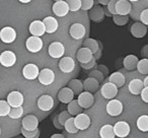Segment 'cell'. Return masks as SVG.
Masks as SVG:
<instances>
[{
  "label": "cell",
  "instance_id": "obj_31",
  "mask_svg": "<svg viewBox=\"0 0 148 138\" xmlns=\"http://www.w3.org/2000/svg\"><path fill=\"white\" fill-rule=\"evenodd\" d=\"M83 108L79 105L78 103V100H73L71 101L69 104H68V107H67V111L71 114L72 116H77L78 114H80L82 112Z\"/></svg>",
  "mask_w": 148,
  "mask_h": 138
},
{
  "label": "cell",
  "instance_id": "obj_11",
  "mask_svg": "<svg viewBox=\"0 0 148 138\" xmlns=\"http://www.w3.org/2000/svg\"><path fill=\"white\" fill-rule=\"evenodd\" d=\"M0 39L3 43L10 44L15 41L16 39V32L13 27H5L0 32Z\"/></svg>",
  "mask_w": 148,
  "mask_h": 138
},
{
  "label": "cell",
  "instance_id": "obj_26",
  "mask_svg": "<svg viewBox=\"0 0 148 138\" xmlns=\"http://www.w3.org/2000/svg\"><path fill=\"white\" fill-rule=\"evenodd\" d=\"M44 23H45L46 27V32L48 34H53L55 33L56 31L59 27V23H58L57 19L53 16H47L43 19Z\"/></svg>",
  "mask_w": 148,
  "mask_h": 138
},
{
  "label": "cell",
  "instance_id": "obj_1",
  "mask_svg": "<svg viewBox=\"0 0 148 138\" xmlns=\"http://www.w3.org/2000/svg\"><path fill=\"white\" fill-rule=\"evenodd\" d=\"M43 40L41 39V37H38V36H33L32 37L27 38V42H25V47L32 53H38L43 49Z\"/></svg>",
  "mask_w": 148,
  "mask_h": 138
},
{
  "label": "cell",
  "instance_id": "obj_17",
  "mask_svg": "<svg viewBox=\"0 0 148 138\" xmlns=\"http://www.w3.org/2000/svg\"><path fill=\"white\" fill-rule=\"evenodd\" d=\"M106 16L105 9L101 5H95L89 10V17L95 23H101Z\"/></svg>",
  "mask_w": 148,
  "mask_h": 138
},
{
  "label": "cell",
  "instance_id": "obj_3",
  "mask_svg": "<svg viewBox=\"0 0 148 138\" xmlns=\"http://www.w3.org/2000/svg\"><path fill=\"white\" fill-rule=\"evenodd\" d=\"M48 53L52 58H62L65 54V47L60 42H53L49 45L48 48Z\"/></svg>",
  "mask_w": 148,
  "mask_h": 138
},
{
  "label": "cell",
  "instance_id": "obj_54",
  "mask_svg": "<svg viewBox=\"0 0 148 138\" xmlns=\"http://www.w3.org/2000/svg\"><path fill=\"white\" fill-rule=\"evenodd\" d=\"M19 2H21V3H29L32 1V0H18Z\"/></svg>",
  "mask_w": 148,
  "mask_h": 138
},
{
  "label": "cell",
  "instance_id": "obj_33",
  "mask_svg": "<svg viewBox=\"0 0 148 138\" xmlns=\"http://www.w3.org/2000/svg\"><path fill=\"white\" fill-rule=\"evenodd\" d=\"M64 128L65 130L70 134H76L77 132L79 131V129L77 128L76 124H75V120H74L73 117L69 118V119L66 121L65 125H64Z\"/></svg>",
  "mask_w": 148,
  "mask_h": 138
},
{
  "label": "cell",
  "instance_id": "obj_45",
  "mask_svg": "<svg viewBox=\"0 0 148 138\" xmlns=\"http://www.w3.org/2000/svg\"><path fill=\"white\" fill-rule=\"evenodd\" d=\"M119 0H111V2L107 5L108 9L111 11L112 14H117V3Z\"/></svg>",
  "mask_w": 148,
  "mask_h": 138
},
{
  "label": "cell",
  "instance_id": "obj_8",
  "mask_svg": "<svg viewBox=\"0 0 148 138\" xmlns=\"http://www.w3.org/2000/svg\"><path fill=\"white\" fill-rule=\"evenodd\" d=\"M52 10H53V13L55 15H57L59 17H63L68 14L70 8L66 1L60 0V1H55V3L53 4V7H52Z\"/></svg>",
  "mask_w": 148,
  "mask_h": 138
},
{
  "label": "cell",
  "instance_id": "obj_18",
  "mask_svg": "<svg viewBox=\"0 0 148 138\" xmlns=\"http://www.w3.org/2000/svg\"><path fill=\"white\" fill-rule=\"evenodd\" d=\"M95 54L90 49L86 47H82L77 51L76 53V58L78 60L79 63H87L90 60H92V58L95 57Z\"/></svg>",
  "mask_w": 148,
  "mask_h": 138
},
{
  "label": "cell",
  "instance_id": "obj_51",
  "mask_svg": "<svg viewBox=\"0 0 148 138\" xmlns=\"http://www.w3.org/2000/svg\"><path fill=\"white\" fill-rule=\"evenodd\" d=\"M103 9H105V13H106V15H107V16H109V17H113V14H112L111 11H110L109 9H108V7H107V8H106V6H105V7H103Z\"/></svg>",
  "mask_w": 148,
  "mask_h": 138
},
{
  "label": "cell",
  "instance_id": "obj_48",
  "mask_svg": "<svg viewBox=\"0 0 148 138\" xmlns=\"http://www.w3.org/2000/svg\"><path fill=\"white\" fill-rule=\"evenodd\" d=\"M53 124H54V127L57 128V129H63L64 128V125H62L61 122L59 121V117H58V115L55 116V118H54Z\"/></svg>",
  "mask_w": 148,
  "mask_h": 138
},
{
  "label": "cell",
  "instance_id": "obj_50",
  "mask_svg": "<svg viewBox=\"0 0 148 138\" xmlns=\"http://www.w3.org/2000/svg\"><path fill=\"white\" fill-rule=\"evenodd\" d=\"M97 2L99 3L101 5H103V6H107L110 2H111V0H97Z\"/></svg>",
  "mask_w": 148,
  "mask_h": 138
},
{
  "label": "cell",
  "instance_id": "obj_41",
  "mask_svg": "<svg viewBox=\"0 0 148 138\" xmlns=\"http://www.w3.org/2000/svg\"><path fill=\"white\" fill-rule=\"evenodd\" d=\"M89 76L95 78L97 80H99V82H103V78H105V74H103L101 71H99V69H97V68H95V70H92V71L89 72Z\"/></svg>",
  "mask_w": 148,
  "mask_h": 138
},
{
  "label": "cell",
  "instance_id": "obj_39",
  "mask_svg": "<svg viewBox=\"0 0 148 138\" xmlns=\"http://www.w3.org/2000/svg\"><path fill=\"white\" fill-rule=\"evenodd\" d=\"M66 2L69 5V8L71 11L75 12V11H78L81 8L82 4H81V0H66Z\"/></svg>",
  "mask_w": 148,
  "mask_h": 138
},
{
  "label": "cell",
  "instance_id": "obj_4",
  "mask_svg": "<svg viewBox=\"0 0 148 138\" xmlns=\"http://www.w3.org/2000/svg\"><path fill=\"white\" fill-rule=\"evenodd\" d=\"M38 79H39L41 84L50 85L55 80V73H54L53 70L50 69V68H44V69H42V70L40 71Z\"/></svg>",
  "mask_w": 148,
  "mask_h": 138
},
{
  "label": "cell",
  "instance_id": "obj_35",
  "mask_svg": "<svg viewBox=\"0 0 148 138\" xmlns=\"http://www.w3.org/2000/svg\"><path fill=\"white\" fill-rule=\"evenodd\" d=\"M11 109H12V107L9 105L7 100L6 101H3V100L0 101V116H1V117L8 116L11 111Z\"/></svg>",
  "mask_w": 148,
  "mask_h": 138
},
{
  "label": "cell",
  "instance_id": "obj_43",
  "mask_svg": "<svg viewBox=\"0 0 148 138\" xmlns=\"http://www.w3.org/2000/svg\"><path fill=\"white\" fill-rule=\"evenodd\" d=\"M93 3H95L93 0H81V4H82L81 9H83V10H90L93 7Z\"/></svg>",
  "mask_w": 148,
  "mask_h": 138
},
{
  "label": "cell",
  "instance_id": "obj_52",
  "mask_svg": "<svg viewBox=\"0 0 148 138\" xmlns=\"http://www.w3.org/2000/svg\"><path fill=\"white\" fill-rule=\"evenodd\" d=\"M51 138H64V135H62V134H53V135L51 136Z\"/></svg>",
  "mask_w": 148,
  "mask_h": 138
},
{
  "label": "cell",
  "instance_id": "obj_7",
  "mask_svg": "<svg viewBox=\"0 0 148 138\" xmlns=\"http://www.w3.org/2000/svg\"><path fill=\"white\" fill-rule=\"evenodd\" d=\"M37 105H38V108H39L41 111L49 112V111H51L54 107V100L51 95H43L38 99Z\"/></svg>",
  "mask_w": 148,
  "mask_h": 138
},
{
  "label": "cell",
  "instance_id": "obj_37",
  "mask_svg": "<svg viewBox=\"0 0 148 138\" xmlns=\"http://www.w3.org/2000/svg\"><path fill=\"white\" fill-rule=\"evenodd\" d=\"M113 21H114V23L117 25H127L128 21H129V14L128 15H122V14H114L113 15Z\"/></svg>",
  "mask_w": 148,
  "mask_h": 138
},
{
  "label": "cell",
  "instance_id": "obj_27",
  "mask_svg": "<svg viewBox=\"0 0 148 138\" xmlns=\"http://www.w3.org/2000/svg\"><path fill=\"white\" fill-rule=\"evenodd\" d=\"M99 81L97 80L95 78L93 77H90L89 76L88 78H86L83 82V85H84V91H89V93H97V89L99 87Z\"/></svg>",
  "mask_w": 148,
  "mask_h": 138
},
{
  "label": "cell",
  "instance_id": "obj_19",
  "mask_svg": "<svg viewBox=\"0 0 148 138\" xmlns=\"http://www.w3.org/2000/svg\"><path fill=\"white\" fill-rule=\"evenodd\" d=\"M60 70L64 73H70L75 68V62L71 57H62L59 62Z\"/></svg>",
  "mask_w": 148,
  "mask_h": 138
},
{
  "label": "cell",
  "instance_id": "obj_21",
  "mask_svg": "<svg viewBox=\"0 0 148 138\" xmlns=\"http://www.w3.org/2000/svg\"><path fill=\"white\" fill-rule=\"evenodd\" d=\"M75 120V124H76L77 128L79 130H86L87 128L90 126V118L86 115V114L80 113L74 118Z\"/></svg>",
  "mask_w": 148,
  "mask_h": 138
},
{
  "label": "cell",
  "instance_id": "obj_12",
  "mask_svg": "<svg viewBox=\"0 0 148 138\" xmlns=\"http://www.w3.org/2000/svg\"><path fill=\"white\" fill-rule=\"evenodd\" d=\"M0 63L4 67H11L16 63V55L12 51H4L0 55Z\"/></svg>",
  "mask_w": 148,
  "mask_h": 138
},
{
  "label": "cell",
  "instance_id": "obj_49",
  "mask_svg": "<svg viewBox=\"0 0 148 138\" xmlns=\"http://www.w3.org/2000/svg\"><path fill=\"white\" fill-rule=\"evenodd\" d=\"M95 68H97V69H99V71H101V72L105 74V76L109 74V68H108L107 66L101 65H101H97V66H95Z\"/></svg>",
  "mask_w": 148,
  "mask_h": 138
},
{
  "label": "cell",
  "instance_id": "obj_6",
  "mask_svg": "<svg viewBox=\"0 0 148 138\" xmlns=\"http://www.w3.org/2000/svg\"><path fill=\"white\" fill-rule=\"evenodd\" d=\"M40 74V69L36 64L29 63L23 67V75L25 79L27 80H34V79L38 78Z\"/></svg>",
  "mask_w": 148,
  "mask_h": 138
},
{
  "label": "cell",
  "instance_id": "obj_20",
  "mask_svg": "<svg viewBox=\"0 0 148 138\" xmlns=\"http://www.w3.org/2000/svg\"><path fill=\"white\" fill-rule=\"evenodd\" d=\"M74 95H75L74 91L69 87H66L60 89V91L58 93V99L61 103L69 104L70 102L74 100Z\"/></svg>",
  "mask_w": 148,
  "mask_h": 138
},
{
  "label": "cell",
  "instance_id": "obj_42",
  "mask_svg": "<svg viewBox=\"0 0 148 138\" xmlns=\"http://www.w3.org/2000/svg\"><path fill=\"white\" fill-rule=\"evenodd\" d=\"M71 114L69 113V112H66V111H64V112H61V113L58 115V117H59V121L61 122V124L62 125H65V123H66V121H67L69 118H71Z\"/></svg>",
  "mask_w": 148,
  "mask_h": 138
},
{
  "label": "cell",
  "instance_id": "obj_38",
  "mask_svg": "<svg viewBox=\"0 0 148 138\" xmlns=\"http://www.w3.org/2000/svg\"><path fill=\"white\" fill-rule=\"evenodd\" d=\"M21 134L25 138H38L40 136V130L38 128L35 130H27L25 128H21Z\"/></svg>",
  "mask_w": 148,
  "mask_h": 138
},
{
  "label": "cell",
  "instance_id": "obj_2",
  "mask_svg": "<svg viewBox=\"0 0 148 138\" xmlns=\"http://www.w3.org/2000/svg\"><path fill=\"white\" fill-rule=\"evenodd\" d=\"M123 104L120 101L115 99H112L109 103L107 104V107H106V110H107V113L109 114L110 116H113V117H117V116L121 115L122 112H123Z\"/></svg>",
  "mask_w": 148,
  "mask_h": 138
},
{
  "label": "cell",
  "instance_id": "obj_34",
  "mask_svg": "<svg viewBox=\"0 0 148 138\" xmlns=\"http://www.w3.org/2000/svg\"><path fill=\"white\" fill-rule=\"evenodd\" d=\"M137 128L142 132H148V116H140L137 120Z\"/></svg>",
  "mask_w": 148,
  "mask_h": 138
},
{
  "label": "cell",
  "instance_id": "obj_9",
  "mask_svg": "<svg viewBox=\"0 0 148 138\" xmlns=\"http://www.w3.org/2000/svg\"><path fill=\"white\" fill-rule=\"evenodd\" d=\"M132 36L134 38H137V39H142L146 36L147 34V27L146 25L143 23L142 21H136L132 25L131 29H130Z\"/></svg>",
  "mask_w": 148,
  "mask_h": 138
},
{
  "label": "cell",
  "instance_id": "obj_10",
  "mask_svg": "<svg viewBox=\"0 0 148 138\" xmlns=\"http://www.w3.org/2000/svg\"><path fill=\"white\" fill-rule=\"evenodd\" d=\"M78 103L83 109H89L90 107H92V105L95 104V97H93L92 93L89 91H82L80 95H78Z\"/></svg>",
  "mask_w": 148,
  "mask_h": 138
},
{
  "label": "cell",
  "instance_id": "obj_53",
  "mask_svg": "<svg viewBox=\"0 0 148 138\" xmlns=\"http://www.w3.org/2000/svg\"><path fill=\"white\" fill-rule=\"evenodd\" d=\"M144 85H145V87H148V76H146V78L144 79Z\"/></svg>",
  "mask_w": 148,
  "mask_h": 138
},
{
  "label": "cell",
  "instance_id": "obj_28",
  "mask_svg": "<svg viewBox=\"0 0 148 138\" xmlns=\"http://www.w3.org/2000/svg\"><path fill=\"white\" fill-rule=\"evenodd\" d=\"M109 81L113 82L114 84H116L118 87H123L124 84H125L126 78L124 76L123 73L121 72H114L110 75L109 77Z\"/></svg>",
  "mask_w": 148,
  "mask_h": 138
},
{
  "label": "cell",
  "instance_id": "obj_23",
  "mask_svg": "<svg viewBox=\"0 0 148 138\" xmlns=\"http://www.w3.org/2000/svg\"><path fill=\"white\" fill-rule=\"evenodd\" d=\"M144 87H145L144 81L140 80V79H138V78H135V79H133V80H131L129 83V85H128L129 91L134 95H141Z\"/></svg>",
  "mask_w": 148,
  "mask_h": 138
},
{
  "label": "cell",
  "instance_id": "obj_22",
  "mask_svg": "<svg viewBox=\"0 0 148 138\" xmlns=\"http://www.w3.org/2000/svg\"><path fill=\"white\" fill-rule=\"evenodd\" d=\"M23 128L27 130H35L39 126V120L34 115H27L23 119Z\"/></svg>",
  "mask_w": 148,
  "mask_h": 138
},
{
  "label": "cell",
  "instance_id": "obj_16",
  "mask_svg": "<svg viewBox=\"0 0 148 138\" xmlns=\"http://www.w3.org/2000/svg\"><path fill=\"white\" fill-rule=\"evenodd\" d=\"M7 102H8L9 105L12 108L21 107V106H23V102H25V99H23V93L17 91H14L8 93V95H7Z\"/></svg>",
  "mask_w": 148,
  "mask_h": 138
},
{
  "label": "cell",
  "instance_id": "obj_47",
  "mask_svg": "<svg viewBox=\"0 0 148 138\" xmlns=\"http://www.w3.org/2000/svg\"><path fill=\"white\" fill-rule=\"evenodd\" d=\"M141 99H142V101L144 102V103H146V104H148V87H145L143 89V91H142V93H141Z\"/></svg>",
  "mask_w": 148,
  "mask_h": 138
},
{
  "label": "cell",
  "instance_id": "obj_44",
  "mask_svg": "<svg viewBox=\"0 0 148 138\" xmlns=\"http://www.w3.org/2000/svg\"><path fill=\"white\" fill-rule=\"evenodd\" d=\"M95 61H97V58L93 57L92 60H90L87 63H80V66L83 69H85V70H90L93 67H95Z\"/></svg>",
  "mask_w": 148,
  "mask_h": 138
},
{
  "label": "cell",
  "instance_id": "obj_36",
  "mask_svg": "<svg viewBox=\"0 0 148 138\" xmlns=\"http://www.w3.org/2000/svg\"><path fill=\"white\" fill-rule=\"evenodd\" d=\"M137 70L140 74L148 75V58H143L139 60V63L137 66Z\"/></svg>",
  "mask_w": 148,
  "mask_h": 138
},
{
  "label": "cell",
  "instance_id": "obj_13",
  "mask_svg": "<svg viewBox=\"0 0 148 138\" xmlns=\"http://www.w3.org/2000/svg\"><path fill=\"white\" fill-rule=\"evenodd\" d=\"M114 129H115V133L118 137L120 138H124L127 137L130 134L131 131V128L130 125L125 121H119L114 125Z\"/></svg>",
  "mask_w": 148,
  "mask_h": 138
},
{
  "label": "cell",
  "instance_id": "obj_29",
  "mask_svg": "<svg viewBox=\"0 0 148 138\" xmlns=\"http://www.w3.org/2000/svg\"><path fill=\"white\" fill-rule=\"evenodd\" d=\"M99 136L101 138H115L116 133H115V129H114V126L112 125H103V127L99 130Z\"/></svg>",
  "mask_w": 148,
  "mask_h": 138
},
{
  "label": "cell",
  "instance_id": "obj_24",
  "mask_svg": "<svg viewBox=\"0 0 148 138\" xmlns=\"http://www.w3.org/2000/svg\"><path fill=\"white\" fill-rule=\"evenodd\" d=\"M129 0H119L117 3V13L122 15H128L131 13L132 5Z\"/></svg>",
  "mask_w": 148,
  "mask_h": 138
},
{
  "label": "cell",
  "instance_id": "obj_5",
  "mask_svg": "<svg viewBox=\"0 0 148 138\" xmlns=\"http://www.w3.org/2000/svg\"><path fill=\"white\" fill-rule=\"evenodd\" d=\"M118 89H119V87H118L117 85L114 84L111 81H109V82H106L105 84L101 87V93L105 99L112 100L118 95Z\"/></svg>",
  "mask_w": 148,
  "mask_h": 138
},
{
  "label": "cell",
  "instance_id": "obj_55",
  "mask_svg": "<svg viewBox=\"0 0 148 138\" xmlns=\"http://www.w3.org/2000/svg\"><path fill=\"white\" fill-rule=\"evenodd\" d=\"M129 1H131V2H136V1H139V0H129Z\"/></svg>",
  "mask_w": 148,
  "mask_h": 138
},
{
  "label": "cell",
  "instance_id": "obj_46",
  "mask_svg": "<svg viewBox=\"0 0 148 138\" xmlns=\"http://www.w3.org/2000/svg\"><path fill=\"white\" fill-rule=\"evenodd\" d=\"M140 21H142V23H145L146 25H148V8L144 9V10L140 13Z\"/></svg>",
  "mask_w": 148,
  "mask_h": 138
},
{
  "label": "cell",
  "instance_id": "obj_25",
  "mask_svg": "<svg viewBox=\"0 0 148 138\" xmlns=\"http://www.w3.org/2000/svg\"><path fill=\"white\" fill-rule=\"evenodd\" d=\"M138 63H139V60H138V58L136 57L135 55H128V56H126L123 60L124 67L129 71L137 69Z\"/></svg>",
  "mask_w": 148,
  "mask_h": 138
},
{
  "label": "cell",
  "instance_id": "obj_14",
  "mask_svg": "<svg viewBox=\"0 0 148 138\" xmlns=\"http://www.w3.org/2000/svg\"><path fill=\"white\" fill-rule=\"evenodd\" d=\"M29 33L32 34L33 36H38V37H42L46 32V27L44 21H34L31 23L29 27Z\"/></svg>",
  "mask_w": 148,
  "mask_h": 138
},
{
  "label": "cell",
  "instance_id": "obj_30",
  "mask_svg": "<svg viewBox=\"0 0 148 138\" xmlns=\"http://www.w3.org/2000/svg\"><path fill=\"white\" fill-rule=\"evenodd\" d=\"M67 87H69L74 91V93L77 95H80L83 91V89H84V85H83V83L79 79H72V80H70L68 82Z\"/></svg>",
  "mask_w": 148,
  "mask_h": 138
},
{
  "label": "cell",
  "instance_id": "obj_15",
  "mask_svg": "<svg viewBox=\"0 0 148 138\" xmlns=\"http://www.w3.org/2000/svg\"><path fill=\"white\" fill-rule=\"evenodd\" d=\"M69 34H70V36H71L72 39L80 40L85 36L86 31H85V27H83L81 23H73V25L70 27Z\"/></svg>",
  "mask_w": 148,
  "mask_h": 138
},
{
  "label": "cell",
  "instance_id": "obj_56",
  "mask_svg": "<svg viewBox=\"0 0 148 138\" xmlns=\"http://www.w3.org/2000/svg\"><path fill=\"white\" fill-rule=\"evenodd\" d=\"M54 1H60V0H54Z\"/></svg>",
  "mask_w": 148,
  "mask_h": 138
},
{
  "label": "cell",
  "instance_id": "obj_32",
  "mask_svg": "<svg viewBox=\"0 0 148 138\" xmlns=\"http://www.w3.org/2000/svg\"><path fill=\"white\" fill-rule=\"evenodd\" d=\"M83 47L88 48V49H90L91 51L93 52V54H97V52H99L101 45H99V42H97V40L90 39V38H89V39H86L84 41V43H83Z\"/></svg>",
  "mask_w": 148,
  "mask_h": 138
},
{
  "label": "cell",
  "instance_id": "obj_40",
  "mask_svg": "<svg viewBox=\"0 0 148 138\" xmlns=\"http://www.w3.org/2000/svg\"><path fill=\"white\" fill-rule=\"evenodd\" d=\"M23 107H14L11 109L10 113H9V117L11 118V119H19V118L23 116Z\"/></svg>",
  "mask_w": 148,
  "mask_h": 138
}]
</instances>
